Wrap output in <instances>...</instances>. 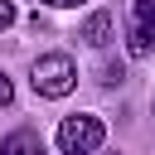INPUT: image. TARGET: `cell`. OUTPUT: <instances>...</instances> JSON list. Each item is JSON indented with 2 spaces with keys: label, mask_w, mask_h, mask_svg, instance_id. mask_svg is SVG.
<instances>
[{
  "label": "cell",
  "mask_w": 155,
  "mask_h": 155,
  "mask_svg": "<svg viewBox=\"0 0 155 155\" xmlns=\"http://www.w3.org/2000/svg\"><path fill=\"white\" fill-rule=\"evenodd\" d=\"M10 24H15V5H10V0H0V29H10Z\"/></svg>",
  "instance_id": "ba28073f"
},
{
  "label": "cell",
  "mask_w": 155,
  "mask_h": 155,
  "mask_svg": "<svg viewBox=\"0 0 155 155\" xmlns=\"http://www.w3.org/2000/svg\"><path fill=\"white\" fill-rule=\"evenodd\" d=\"M29 82H34V92L39 97H68L73 87H78V63L68 58V53H39L34 58V68H29Z\"/></svg>",
  "instance_id": "6da1fadb"
},
{
  "label": "cell",
  "mask_w": 155,
  "mask_h": 155,
  "mask_svg": "<svg viewBox=\"0 0 155 155\" xmlns=\"http://www.w3.org/2000/svg\"><path fill=\"white\" fill-rule=\"evenodd\" d=\"M10 102H15V82L0 73V107H10Z\"/></svg>",
  "instance_id": "8992f818"
},
{
  "label": "cell",
  "mask_w": 155,
  "mask_h": 155,
  "mask_svg": "<svg viewBox=\"0 0 155 155\" xmlns=\"http://www.w3.org/2000/svg\"><path fill=\"white\" fill-rule=\"evenodd\" d=\"M78 39H82L87 48H107V44L116 39V19H111V10H92V15L82 19Z\"/></svg>",
  "instance_id": "277c9868"
},
{
  "label": "cell",
  "mask_w": 155,
  "mask_h": 155,
  "mask_svg": "<svg viewBox=\"0 0 155 155\" xmlns=\"http://www.w3.org/2000/svg\"><path fill=\"white\" fill-rule=\"evenodd\" d=\"M0 155H44V140L39 131H10L0 140Z\"/></svg>",
  "instance_id": "5b68a950"
},
{
  "label": "cell",
  "mask_w": 155,
  "mask_h": 155,
  "mask_svg": "<svg viewBox=\"0 0 155 155\" xmlns=\"http://www.w3.org/2000/svg\"><path fill=\"white\" fill-rule=\"evenodd\" d=\"M102 82H107V87L121 82V63H107V68H102Z\"/></svg>",
  "instance_id": "52a82bcc"
},
{
  "label": "cell",
  "mask_w": 155,
  "mask_h": 155,
  "mask_svg": "<svg viewBox=\"0 0 155 155\" xmlns=\"http://www.w3.org/2000/svg\"><path fill=\"white\" fill-rule=\"evenodd\" d=\"M107 140V121L92 111H73L58 121V150L63 155H97Z\"/></svg>",
  "instance_id": "7a4b0ae2"
},
{
  "label": "cell",
  "mask_w": 155,
  "mask_h": 155,
  "mask_svg": "<svg viewBox=\"0 0 155 155\" xmlns=\"http://www.w3.org/2000/svg\"><path fill=\"white\" fill-rule=\"evenodd\" d=\"M39 5H53V10H78V5H87V0H39Z\"/></svg>",
  "instance_id": "9c48e42d"
},
{
  "label": "cell",
  "mask_w": 155,
  "mask_h": 155,
  "mask_svg": "<svg viewBox=\"0 0 155 155\" xmlns=\"http://www.w3.org/2000/svg\"><path fill=\"white\" fill-rule=\"evenodd\" d=\"M155 48V0H131V29H126V53L145 58Z\"/></svg>",
  "instance_id": "3957f363"
}]
</instances>
